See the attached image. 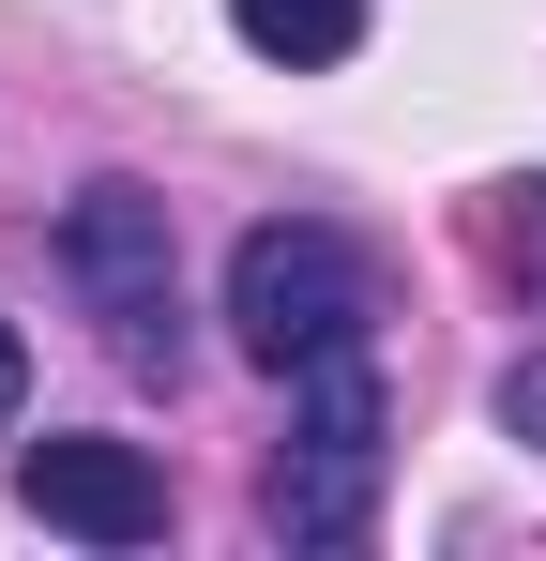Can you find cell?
<instances>
[{
  "instance_id": "obj_1",
  "label": "cell",
  "mask_w": 546,
  "mask_h": 561,
  "mask_svg": "<svg viewBox=\"0 0 546 561\" xmlns=\"http://www.w3.org/2000/svg\"><path fill=\"white\" fill-rule=\"evenodd\" d=\"M379 470H395V394H379V350H319L288 365V440H273V547H364L379 531Z\"/></svg>"
},
{
  "instance_id": "obj_2",
  "label": "cell",
  "mask_w": 546,
  "mask_h": 561,
  "mask_svg": "<svg viewBox=\"0 0 546 561\" xmlns=\"http://www.w3.org/2000/svg\"><path fill=\"white\" fill-rule=\"evenodd\" d=\"M364 319H379V259H364L334 213H259L243 243H228V350L243 365H319V350H350Z\"/></svg>"
},
{
  "instance_id": "obj_3",
  "label": "cell",
  "mask_w": 546,
  "mask_h": 561,
  "mask_svg": "<svg viewBox=\"0 0 546 561\" xmlns=\"http://www.w3.org/2000/svg\"><path fill=\"white\" fill-rule=\"evenodd\" d=\"M61 274H77L91 334H106L137 379H182V365H197V334H182V228H168L152 183L106 168V183L61 197Z\"/></svg>"
},
{
  "instance_id": "obj_4",
  "label": "cell",
  "mask_w": 546,
  "mask_h": 561,
  "mask_svg": "<svg viewBox=\"0 0 546 561\" xmlns=\"http://www.w3.org/2000/svg\"><path fill=\"white\" fill-rule=\"evenodd\" d=\"M15 501H31L46 531H77V547H152V531H168V470L137 456V440H91V425L31 440V456H15Z\"/></svg>"
},
{
  "instance_id": "obj_5",
  "label": "cell",
  "mask_w": 546,
  "mask_h": 561,
  "mask_svg": "<svg viewBox=\"0 0 546 561\" xmlns=\"http://www.w3.org/2000/svg\"><path fill=\"white\" fill-rule=\"evenodd\" d=\"M228 31H243L259 61H288V77H334L364 46V0H228Z\"/></svg>"
},
{
  "instance_id": "obj_6",
  "label": "cell",
  "mask_w": 546,
  "mask_h": 561,
  "mask_svg": "<svg viewBox=\"0 0 546 561\" xmlns=\"http://www.w3.org/2000/svg\"><path fill=\"white\" fill-rule=\"evenodd\" d=\"M486 410H501V440H532V456H546V350H516V365H501V394H486Z\"/></svg>"
},
{
  "instance_id": "obj_7",
  "label": "cell",
  "mask_w": 546,
  "mask_h": 561,
  "mask_svg": "<svg viewBox=\"0 0 546 561\" xmlns=\"http://www.w3.org/2000/svg\"><path fill=\"white\" fill-rule=\"evenodd\" d=\"M486 228H501V259H516V274H546V183H501Z\"/></svg>"
},
{
  "instance_id": "obj_8",
  "label": "cell",
  "mask_w": 546,
  "mask_h": 561,
  "mask_svg": "<svg viewBox=\"0 0 546 561\" xmlns=\"http://www.w3.org/2000/svg\"><path fill=\"white\" fill-rule=\"evenodd\" d=\"M31 410V350H15V319H0V425Z\"/></svg>"
}]
</instances>
